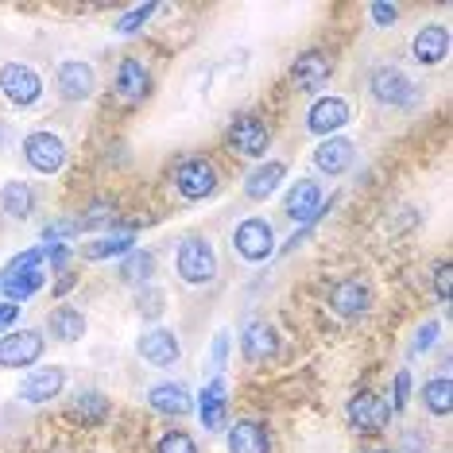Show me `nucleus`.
<instances>
[{"label": "nucleus", "instance_id": "a19ab883", "mask_svg": "<svg viewBox=\"0 0 453 453\" xmlns=\"http://www.w3.org/2000/svg\"><path fill=\"white\" fill-rule=\"evenodd\" d=\"M395 453H426V434H422V430H403Z\"/></svg>", "mask_w": 453, "mask_h": 453}, {"label": "nucleus", "instance_id": "f03ea898", "mask_svg": "<svg viewBox=\"0 0 453 453\" xmlns=\"http://www.w3.org/2000/svg\"><path fill=\"white\" fill-rule=\"evenodd\" d=\"M174 272L190 287H205L218 280V249L210 244V236H198V233L182 236L174 244Z\"/></svg>", "mask_w": 453, "mask_h": 453}, {"label": "nucleus", "instance_id": "9b49d317", "mask_svg": "<svg viewBox=\"0 0 453 453\" xmlns=\"http://www.w3.org/2000/svg\"><path fill=\"white\" fill-rule=\"evenodd\" d=\"M368 89H372V97L380 105L388 109H403L415 101V81H411L399 66H380L372 70V78H368Z\"/></svg>", "mask_w": 453, "mask_h": 453}, {"label": "nucleus", "instance_id": "f704fd0d", "mask_svg": "<svg viewBox=\"0 0 453 453\" xmlns=\"http://www.w3.org/2000/svg\"><path fill=\"white\" fill-rule=\"evenodd\" d=\"M156 453H198V441H194L187 430H167L156 441Z\"/></svg>", "mask_w": 453, "mask_h": 453}, {"label": "nucleus", "instance_id": "2f4dec72", "mask_svg": "<svg viewBox=\"0 0 453 453\" xmlns=\"http://www.w3.org/2000/svg\"><path fill=\"white\" fill-rule=\"evenodd\" d=\"M78 221V229H101V225H112L117 221V202H109V198H94L81 210V218Z\"/></svg>", "mask_w": 453, "mask_h": 453}, {"label": "nucleus", "instance_id": "4c0bfd02", "mask_svg": "<svg viewBox=\"0 0 453 453\" xmlns=\"http://www.w3.org/2000/svg\"><path fill=\"white\" fill-rule=\"evenodd\" d=\"M136 306H140V314H143V318H151V322H156V318L167 311V306H163V291H156V287H151V291H140Z\"/></svg>", "mask_w": 453, "mask_h": 453}, {"label": "nucleus", "instance_id": "1a4fd4ad", "mask_svg": "<svg viewBox=\"0 0 453 453\" xmlns=\"http://www.w3.org/2000/svg\"><path fill=\"white\" fill-rule=\"evenodd\" d=\"M24 159H27V167L39 171V174H58L66 167V140L55 136V132H47V128L27 132L24 136Z\"/></svg>", "mask_w": 453, "mask_h": 453}, {"label": "nucleus", "instance_id": "a211bd4d", "mask_svg": "<svg viewBox=\"0 0 453 453\" xmlns=\"http://www.w3.org/2000/svg\"><path fill=\"white\" fill-rule=\"evenodd\" d=\"M66 388V368L50 365V368H32V372L24 376V384H19V399L24 403H50V399H58V391Z\"/></svg>", "mask_w": 453, "mask_h": 453}, {"label": "nucleus", "instance_id": "f3484780", "mask_svg": "<svg viewBox=\"0 0 453 453\" xmlns=\"http://www.w3.org/2000/svg\"><path fill=\"white\" fill-rule=\"evenodd\" d=\"M329 78H334V58H329L326 50H303V55L295 58V66H291V81L303 89V94L322 89Z\"/></svg>", "mask_w": 453, "mask_h": 453}, {"label": "nucleus", "instance_id": "37998d69", "mask_svg": "<svg viewBox=\"0 0 453 453\" xmlns=\"http://www.w3.org/2000/svg\"><path fill=\"white\" fill-rule=\"evenodd\" d=\"M43 260H50L55 267H66L70 249H66V244H47V249H43Z\"/></svg>", "mask_w": 453, "mask_h": 453}, {"label": "nucleus", "instance_id": "7ed1b4c3", "mask_svg": "<svg viewBox=\"0 0 453 453\" xmlns=\"http://www.w3.org/2000/svg\"><path fill=\"white\" fill-rule=\"evenodd\" d=\"M171 187H174V194H179V198L202 202V198H210V194H218L221 174H218V167H213L210 159L190 156V159H182L179 167L171 171Z\"/></svg>", "mask_w": 453, "mask_h": 453}, {"label": "nucleus", "instance_id": "c756f323", "mask_svg": "<svg viewBox=\"0 0 453 453\" xmlns=\"http://www.w3.org/2000/svg\"><path fill=\"white\" fill-rule=\"evenodd\" d=\"M120 283L128 287H140V283H151V275H156V252H143V249H132L125 260L117 267Z\"/></svg>", "mask_w": 453, "mask_h": 453}, {"label": "nucleus", "instance_id": "0eeeda50", "mask_svg": "<svg viewBox=\"0 0 453 453\" xmlns=\"http://www.w3.org/2000/svg\"><path fill=\"white\" fill-rule=\"evenodd\" d=\"M388 418H391V411H388V403L376 395V391H357V395L345 403V422H349L353 434H365V438L384 434Z\"/></svg>", "mask_w": 453, "mask_h": 453}, {"label": "nucleus", "instance_id": "a18cd8bd", "mask_svg": "<svg viewBox=\"0 0 453 453\" xmlns=\"http://www.w3.org/2000/svg\"><path fill=\"white\" fill-rule=\"evenodd\" d=\"M58 275H63V280H58V283H55V295H58V298H63L66 291H74V287H78V275H70V272H58Z\"/></svg>", "mask_w": 453, "mask_h": 453}, {"label": "nucleus", "instance_id": "4be33fe9", "mask_svg": "<svg viewBox=\"0 0 453 453\" xmlns=\"http://www.w3.org/2000/svg\"><path fill=\"white\" fill-rule=\"evenodd\" d=\"M225 434H229V453H272V430L256 418H236Z\"/></svg>", "mask_w": 453, "mask_h": 453}, {"label": "nucleus", "instance_id": "49530a36", "mask_svg": "<svg viewBox=\"0 0 453 453\" xmlns=\"http://www.w3.org/2000/svg\"><path fill=\"white\" fill-rule=\"evenodd\" d=\"M368 453H388V449H368Z\"/></svg>", "mask_w": 453, "mask_h": 453}, {"label": "nucleus", "instance_id": "bb28decb", "mask_svg": "<svg viewBox=\"0 0 453 453\" xmlns=\"http://www.w3.org/2000/svg\"><path fill=\"white\" fill-rule=\"evenodd\" d=\"M47 329H50V337L55 342H66V345H74L78 337H86V314L78 311V306H55V311L47 314Z\"/></svg>", "mask_w": 453, "mask_h": 453}, {"label": "nucleus", "instance_id": "dca6fc26", "mask_svg": "<svg viewBox=\"0 0 453 453\" xmlns=\"http://www.w3.org/2000/svg\"><path fill=\"white\" fill-rule=\"evenodd\" d=\"M194 407H198L202 426L210 430V434H221L225 422H229V391H225V380H210V384L198 391Z\"/></svg>", "mask_w": 453, "mask_h": 453}, {"label": "nucleus", "instance_id": "c9c22d12", "mask_svg": "<svg viewBox=\"0 0 453 453\" xmlns=\"http://www.w3.org/2000/svg\"><path fill=\"white\" fill-rule=\"evenodd\" d=\"M407 399H411V372L407 368H399L395 380H391V399H388V411H403L407 407Z\"/></svg>", "mask_w": 453, "mask_h": 453}, {"label": "nucleus", "instance_id": "5701e85b", "mask_svg": "<svg viewBox=\"0 0 453 453\" xmlns=\"http://www.w3.org/2000/svg\"><path fill=\"white\" fill-rule=\"evenodd\" d=\"M283 179H287V163L283 159H272V163H260L256 171L244 174V198L249 202H267L275 190L283 187Z\"/></svg>", "mask_w": 453, "mask_h": 453}, {"label": "nucleus", "instance_id": "2eb2a0df", "mask_svg": "<svg viewBox=\"0 0 453 453\" xmlns=\"http://www.w3.org/2000/svg\"><path fill=\"white\" fill-rule=\"evenodd\" d=\"M136 353H140V360H148L151 368H171V365H179V357H182V342H179V334H171V329L151 326L140 334Z\"/></svg>", "mask_w": 453, "mask_h": 453}, {"label": "nucleus", "instance_id": "9d476101", "mask_svg": "<svg viewBox=\"0 0 453 453\" xmlns=\"http://www.w3.org/2000/svg\"><path fill=\"white\" fill-rule=\"evenodd\" d=\"M43 357V334L39 329H12L0 337V368H32Z\"/></svg>", "mask_w": 453, "mask_h": 453}, {"label": "nucleus", "instance_id": "412c9836", "mask_svg": "<svg viewBox=\"0 0 453 453\" xmlns=\"http://www.w3.org/2000/svg\"><path fill=\"white\" fill-rule=\"evenodd\" d=\"M411 55H415V63H422V66L446 63V55H449V27L446 24L418 27L415 39H411Z\"/></svg>", "mask_w": 453, "mask_h": 453}, {"label": "nucleus", "instance_id": "20e7f679", "mask_svg": "<svg viewBox=\"0 0 453 453\" xmlns=\"http://www.w3.org/2000/svg\"><path fill=\"white\" fill-rule=\"evenodd\" d=\"M225 148H229L236 159H264L267 148H272V128L264 125V117L244 112V117H236L229 132H225Z\"/></svg>", "mask_w": 453, "mask_h": 453}, {"label": "nucleus", "instance_id": "423d86ee", "mask_svg": "<svg viewBox=\"0 0 453 453\" xmlns=\"http://www.w3.org/2000/svg\"><path fill=\"white\" fill-rule=\"evenodd\" d=\"M329 210H334V198H326L314 179H298L283 198V213L295 225H318L322 213H329Z\"/></svg>", "mask_w": 453, "mask_h": 453}, {"label": "nucleus", "instance_id": "58836bf2", "mask_svg": "<svg viewBox=\"0 0 453 453\" xmlns=\"http://www.w3.org/2000/svg\"><path fill=\"white\" fill-rule=\"evenodd\" d=\"M438 334H441L438 322H422L418 334H415V353H430V349L438 345Z\"/></svg>", "mask_w": 453, "mask_h": 453}, {"label": "nucleus", "instance_id": "b1692460", "mask_svg": "<svg viewBox=\"0 0 453 453\" xmlns=\"http://www.w3.org/2000/svg\"><path fill=\"white\" fill-rule=\"evenodd\" d=\"M314 167L329 174V179H337V174H345L349 167H353V143H349L345 136H329L314 148Z\"/></svg>", "mask_w": 453, "mask_h": 453}, {"label": "nucleus", "instance_id": "7c9ffc66", "mask_svg": "<svg viewBox=\"0 0 453 453\" xmlns=\"http://www.w3.org/2000/svg\"><path fill=\"white\" fill-rule=\"evenodd\" d=\"M422 407H426V415H438V418L449 415V411H453V384H449V376L426 380V388H422Z\"/></svg>", "mask_w": 453, "mask_h": 453}, {"label": "nucleus", "instance_id": "ea45409f", "mask_svg": "<svg viewBox=\"0 0 453 453\" xmlns=\"http://www.w3.org/2000/svg\"><path fill=\"white\" fill-rule=\"evenodd\" d=\"M81 229H78V221H50L47 229H43V241H50V244H63L66 236H78Z\"/></svg>", "mask_w": 453, "mask_h": 453}, {"label": "nucleus", "instance_id": "ddd939ff", "mask_svg": "<svg viewBox=\"0 0 453 453\" xmlns=\"http://www.w3.org/2000/svg\"><path fill=\"white\" fill-rule=\"evenodd\" d=\"M349 120H353V109H349L345 97H318L311 112H306V132L329 140V136H337Z\"/></svg>", "mask_w": 453, "mask_h": 453}, {"label": "nucleus", "instance_id": "6ab92c4d", "mask_svg": "<svg viewBox=\"0 0 453 453\" xmlns=\"http://www.w3.org/2000/svg\"><path fill=\"white\" fill-rule=\"evenodd\" d=\"M241 353L249 360H272L280 353V334H275L272 322H260V318H249V322L241 326Z\"/></svg>", "mask_w": 453, "mask_h": 453}, {"label": "nucleus", "instance_id": "473e14b6", "mask_svg": "<svg viewBox=\"0 0 453 453\" xmlns=\"http://www.w3.org/2000/svg\"><path fill=\"white\" fill-rule=\"evenodd\" d=\"M229 345H233L229 329H218V334H213V345H210V357H205V372H210L213 380L225 376V365H229Z\"/></svg>", "mask_w": 453, "mask_h": 453}, {"label": "nucleus", "instance_id": "f257e3e1", "mask_svg": "<svg viewBox=\"0 0 453 453\" xmlns=\"http://www.w3.org/2000/svg\"><path fill=\"white\" fill-rule=\"evenodd\" d=\"M43 283H47L43 249H27L0 267V295H4L8 303H27L32 295L43 291Z\"/></svg>", "mask_w": 453, "mask_h": 453}, {"label": "nucleus", "instance_id": "6e6552de", "mask_svg": "<svg viewBox=\"0 0 453 453\" xmlns=\"http://www.w3.org/2000/svg\"><path fill=\"white\" fill-rule=\"evenodd\" d=\"M233 252L249 264H264L275 252V229L264 218H244L233 229Z\"/></svg>", "mask_w": 453, "mask_h": 453}, {"label": "nucleus", "instance_id": "e433bc0d", "mask_svg": "<svg viewBox=\"0 0 453 453\" xmlns=\"http://www.w3.org/2000/svg\"><path fill=\"white\" fill-rule=\"evenodd\" d=\"M434 295H438L441 306H449V298H453V264H446V260L434 267Z\"/></svg>", "mask_w": 453, "mask_h": 453}, {"label": "nucleus", "instance_id": "c85d7f7f", "mask_svg": "<svg viewBox=\"0 0 453 453\" xmlns=\"http://www.w3.org/2000/svg\"><path fill=\"white\" fill-rule=\"evenodd\" d=\"M0 210L16 221H27L35 213V190L27 182H4L0 187Z\"/></svg>", "mask_w": 453, "mask_h": 453}, {"label": "nucleus", "instance_id": "39448f33", "mask_svg": "<svg viewBox=\"0 0 453 453\" xmlns=\"http://www.w3.org/2000/svg\"><path fill=\"white\" fill-rule=\"evenodd\" d=\"M0 94H4L8 105L32 109V105H39V97H43V78L27 63H4L0 66Z\"/></svg>", "mask_w": 453, "mask_h": 453}, {"label": "nucleus", "instance_id": "aec40b11", "mask_svg": "<svg viewBox=\"0 0 453 453\" xmlns=\"http://www.w3.org/2000/svg\"><path fill=\"white\" fill-rule=\"evenodd\" d=\"M368 306H372V287L365 280H342L329 291V311L342 318H360L368 314Z\"/></svg>", "mask_w": 453, "mask_h": 453}, {"label": "nucleus", "instance_id": "cd10ccee", "mask_svg": "<svg viewBox=\"0 0 453 453\" xmlns=\"http://www.w3.org/2000/svg\"><path fill=\"white\" fill-rule=\"evenodd\" d=\"M136 249V236L132 233H109V236H97V241L81 244V256H86L89 264H101V260H125V256Z\"/></svg>", "mask_w": 453, "mask_h": 453}, {"label": "nucleus", "instance_id": "f8f14e48", "mask_svg": "<svg viewBox=\"0 0 453 453\" xmlns=\"http://www.w3.org/2000/svg\"><path fill=\"white\" fill-rule=\"evenodd\" d=\"M151 86H156V78H151V70H148L143 58H136V55L120 58L117 78H112V89H117L120 101H128V105H140V101L151 97Z\"/></svg>", "mask_w": 453, "mask_h": 453}, {"label": "nucleus", "instance_id": "a878e982", "mask_svg": "<svg viewBox=\"0 0 453 453\" xmlns=\"http://www.w3.org/2000/svg\"><path fill=\"white\" fill-rule=\"evenodd\" d=\"M70 418H74L78 426H101V422L109 418V399L101 395L97 388H81V391H74V399H70Z\"/></svg>", "mask_w": 453, "mask_h": 453}, {"label": "nucleus", "instance_id": "c03bdc74", "mask_svg": "<svg viewBox=\"0 0 453 453\" xmlns=\"http://www.w3.org/2000/svg\"><path fill=\"white\" fill-rule=\"evenodd\" d=\"M16 318H19V306L16 303H0V334H4L8 326H16Z\"/></svg>", "mask_w": 453, "mask_h": 453}, {"label": "nucleus", "instance_id": "72a5a7b5", "mask_svg": "<svg viewBox=\"0 0 453 453\" xmlns=\"http://www.w3.org/2000/svg\"><path fill=\"white\" fill-rule=\"evenodd\" d=\"M151 16H156V4H140V8H132V12L120 16L117 24H112V32H117V35H136L140 27H148Z\"/></svg>", "mask_w": 453, "mask_h": 453}, {"label": "nucleus", "instance_id": "79ce46f5", "mask_svg": "<svg viewBox=\"0 0 453 453\" xmlns=\"http://www.w3.org/2000/svg\"><path fill=\"white\" fill-rule=\"evenodd\" d=\"M368 16L376 19V27H391L399 19V4H372L368 8Z\"/></svg>", "mask_w": 453, "mask_h": 453}, {"label": "nucleus", "instance_id": "4468645a", "mask_svg": "<svg viewBox=\"0 0 453 453\" xmlns=\"http://www.w3.org/2000/svg\"><path fill=\"white\" fill-rule=\"evenodd\" d=\"M55 89L63 101H89L97 89V74L89 63L81 58H66V63L55 66Z\"/></svg>", "mask_w": 453, "mask_h": 453}, {"label": "nucleus", "instance_id": "393cba45", "mask_svg": "<svg viewBox=\"0 0 453 453\" xmlns=\"http://www.w3.org/2000/svg\"><path fill=\"white\" fill-rule=\"evenodd\" d=\"M148 407L159 411V415L182 418L194 411V395L182 384H156V388H148Z\"/></svg>", "mask_w": 453, "mask_h": 453}]
</instances>
